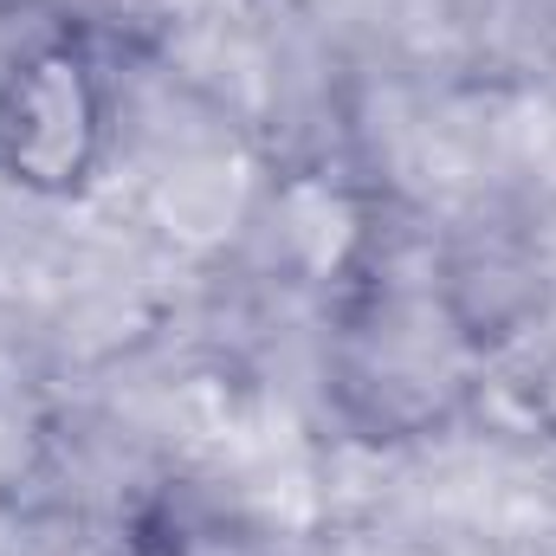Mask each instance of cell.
<instances>
[{
	"label": "cell",
	"mask_w": 556,
	"mask_h": 556,
	"mask_svg": "<svg viewBox=\"0 0 556 556\" xmlns=\"http://www.w3.org/2000/svg\"><path fill=\"white\" fill-rule=\"evenodd\" d=\"M117 91L85 33H39L0 65V181L26 201H78L111 162Z\"/></svg>",
	"instance_id": "obj_1"
},
{
	"label": "cell",
	"mask_w": 556,
	"mask_h": 556,
	"mask_svg": "<svg viewBox=\"0 0 556 556\" xmlns=\"http://www.w3.org/2000/svg\"><path fill=\"white\" fill-rule=\"evenodd\" d=\"M525 415H531V427L556 446V350L525 376Z\"/></svg>",
	"instance_id": "obj_2"
},
{
	"label": "cell",
	"mask_w": 556,
	"mask_h": 556,
	"mask_svg": "<svg viewBox=\"0 0 556 556\" xmlns=\"http://www.w3.org/2000/svg\"><path fill=\"white\" fill-rule=\"evenodd\" d=\"M39 0H0V13H33Z\"/></svg>",
	"instance_id": "obj_3"
}]
</instances>
